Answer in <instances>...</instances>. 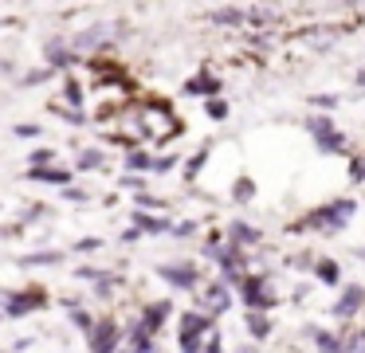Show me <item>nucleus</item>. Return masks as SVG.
Segmentation results:
<instances>
[{"mask_svg": "<svg viewBox=\"0 0 365 353\" xmlns=\"http://www.w3.org/2000/svg\"><path fill=\"white\" fill-rule=\"evenodd\" d=\"M138 134L149 137V142H165V137H177V134H181V122L173 118L169 106L153 102V106H146L142 114H138Z\"/></svg>", "mask_w": 365, "mask_h": 353, "instance_id": "nucleus-1", "label": "nucleus"}, {"mask_svg": "<svg viewBox=\"0 0 365 353\" xmlns=\"http://www.w3.org/2000/svg\"><path fill=\"white\" fill-rule=\"evenodd\" d=\"M357 212V204L353 200H334V204L318 208V212H310V216L303 220V224H294V231H306V228H322V231H338L346 220Z\"/></svg>", "mask_w": 365, "mask_h": 353, "instance_id": "nucleus-2", "label": "nucleus"}, {"mask_svg": "<svg viewBox=\"0 0 365 353\" xmlns=\"http://www.w3.org/2000/svg\"><path fill=\"white\" fill-rule=\"evenodd\" d=\"M306 126H310L318 149H326V153H346V149H350V146H346V134L334 130V118H330V114H315Z\"/></svg>", "mask_w": 365, "mask_h": 353, "instance_id": "nucleus-3", "label": "nucleus"}, {"mask_svg": "<svg viewBox=\"0 0 365 353\" xmlns=\"http://www.w3.org/2000/svg\"><path fill=\"white\" fill-rule=\"evenodd\" d=\"M240 294H243V303L252 306V314L275 306V298L268 291V275H247V279H240Z\"/></svg>", "mask_w": 365, "mask_h": 353, "instance_id": "nucleus-4", "label": "nucleus"}, {"mask_svg": "<svg viewBox=\"0 0 365 353\" xmlns=\"http://www.w3.org/2000/svg\"><path fill=\"white\" fill-rule=\"evenodd\" d=\"M158 275L169 287H177V291H193L196 283H200V271H196V263H161Z\"/></svg>", "mask_w": 365, "mask_h": 353, "instance_id": "nucleus-5", "label": "nucleus"}, {"mask_svg": "<svg viewBox=\"0 0 365 353\" xmlns=\"http://www.w3.org/2000/svg\"><path fill=\"white\" fill-rule=\"evenodd\" d=\"M118 350V322L114 318H102L91 326V353H114Z\"/></svg>", "mask_w": 365, "mask_h": 353, "instance_id": "nucleus-6", "label": "nucleus"}, {"mask_svg": "<svg viewBox=\"0 0 365 353\" xmlns=\"http://www.w3.org/2000/svg\"><path fill=\"white\" fill-rule=\"evenodd\" d=\"M39 306H44V291H39V287H32V291L8 294V303H4V314H8V318H24V314H32V310H39Z\"/></svg>", "mask_w": 365, "mask_h": 353, "instance_id": "nucleus-7", "label": "nucleus"}, {"mask_svg": "<svg viewBox=\"0 0 365 353\" xmlns=\"http://www.w3.org/2000/svg\"><path fill=\"white\" fill-rule=\"evenodd\" d=\"M169 318H173V303H165V298H161V303L142 306V314H138V326L146 330L149 338H153V334H158V330L165 326V322H169Z\"/></svg>", "mask_w": 365, "mask_h": 353, "instance_id": "nucleus-8", "label": "nucleus"}, {"mask_svg": "<svg viewBox=\"0 0 365 353\" xmlns=\"http://www.w3.org/2000/svg\"><path fill=\"white\" fill-rule=\"evenodd\" d=\"M263 236H259V228H252V224H243V220H232L228 224V247H252L259 244Z\"/></svg>", "mask_w": 365, "mask_h": 353, "instance_id": "nucleus-9", "label": "nucleus"}, {"mask_svg": "<svg viewBox=\"0 0 365 353\" xmlns=\"http://www.w3.org/2000/svg\"><path fill=\"white\" fill-rule=\"evenodd\" d=\"M362 306H365V291H362V287H346L341 298H338V306H334V314H338V318H353Z\"/></svg>", "mask_w": 365, "mask_h": 353, "instance_id": "nucleus-10", "label": "nucleus"}, {"mask_svg": "<svg viewBox=\"0 0 365 353\" xmlns=\"http://www.w3.org/2000/svg\"><path fill=\"white\" fill-rule=\"evenodd\" d=\"M185 90H189V95H205V98H216L220 95V79L216 75H193V79H189V83H185Z\"/></svg>", "mask_w": 365, "mask_h": 353, "instance_id": "nucleus-11", "label": "nucleus"}, {"mask_svg": "<svg viewBox=\"0 0 365 353\" xmlns=\"http://www.w3.org/2000/svg\"><path fill=\"white\" fill-rule=\"evenodd\" d=\"M228 303H232V294H228V287H224V283H212V287L205 291V310H208V314L228 310Z\"/></svg>", "mask_w": 365, "mask_h": 353, "instance_id": "nucleus-12", "label": "nucleus"}, {"mask_svg": "<svg viewBox=\"0 0 365 353\" xmlns=\"http://www.w3.org/2000/svg\"><path fill=\"white\" fill-rule=\"evenodd\" d=\"M169 228V220L165 216H149V212H134V231H149V236H161V231Z\"/></svg>", "mask_w": 365, "mask_h": 353, "instance_id": "nucleus-13", "label": "nucleus"}, {"mask_svg": "<svg viewBox=\"0 0 365 353\" xmlns=\"http://www.w3.org/2000/svg\"><path fill=\"white\" fill-rule=\"evenodd\" d=\"M28 181H44V184H71V169H51V165H44V169H32V173H28Z\"/></svg>", "mask_w": 365, "mask_h": 353, "instance_id": "nucleus-14", "label": "nucleus"}, {"mask_svg": "<svg viewBox=\"0 0 365 353\" xmlns=\"http://www.w3.org/2000/svg\"><path fill=\"white\" fill-rule=\"evenodd\" d=\"M44 55H48V63H51V67H71V63H75V51L67 48V44H59V39H51Z\"/></svg>", "mask_w": 365, "mask_h": 353, "instance_id": "nucleus-15", "label": "nucleus"}, {"mask_svg": "<svg viewBox=\"0 0 365 353\" xmlns=\"http://www.w3.org/2000/svg\"><path fill=\"white\" fill-rule=\"evenodd\" d=\"M208 314H196V310H189V314L181 318V334H208Z\"/></svg>", "mask_w": 365, "mask_h": 353, "instance_id": "nucleus-16", "label": "nucleus"}, {"mask_svg": "<svg viewBox=\"0 0 365 353\" xmlns=\"http://www.w3.org/2000/svg\"><path fill=\"white\" fill-rule=\"evenodd\" d=\"M24 267H51V263H63V251H36V256L20 259Z\"/></svg>", "mask_w": 365, "mask_h": 353, "instance_id": "nucleus-17", "label": "nucleus"}, {"mask_svg": "<svg viewBox=\"0 0 365 353\" xmlns=\"http://www.w3.org/2000/svg\"><path fill=\"white\" fill-rule=\"evenodd\" d=\"M315 334V345L322 353H341V341H338V334H330V330H310Z\"/></svg>", "mask_w": 365, "mask_h": 353, "instance_id": "nucleus-18", "label": "nucleus"}, {"mask_svg": "<svg viewBox=\"0 0 365 353\" xmlns=\"http://www.w3.org/2000/svg\"><path fill=\"white\" fill-rule=\"evenodd\" d=\"M338 341H341V353H365V334L362 330H346Z\"/></svg>", "mask_w": 365, "mask_h": 353, "instance_id": "nucleus-19", "label": "nucleus"}, {"mask_svg": "<svg viewBox=\"0 0 365 353\" xmlns=\"http://www.w3.org/2000/svg\"><path fill=\"white\" fill-rule=\"evenodd\" d=\"M149 153L146 149H130V153H126V169H130V177H134V173H142V169H149Z\"/></svg>", "mask_w": 365, "mask_h": 353, "instance_id": "nucleus-20", "label": "nucleus"}, {"mask_svg": "<svg viewBox=\"0 0 365 353\" xmlns=\"http://www.w3.org/2000/svg\"><path fill=\"white\" fill-rule=\"evenodd\" d=\"M315 275L326 283V287H334V283H338V263H334V259H318V263H315Z\"/></svg>", "mask_w": 365, "mask_h": 353, "instance_id": "nucleus-21", "label": "nucleus"}, {"mask_svg": "<svg viewBox=\"0 0 365 353\" xmlns=\"http://www.w3.org/2000/svg\"><path fill=\"white\" fill-rule=\"evenodd\" d=\"M247 334H252L256 341H263V338L271 334V322H268L263 314H247Z\"/></svg>", "mask_w": 365, "mask_h": 353, "instance_id": "nucleus-22", "label": "nucleus"}, {"mask_svg": "<svg viewBox=\"0 0 365 353\" xmlns=\"http://www.w3.org/2000/svg\"><path fill=\"white\" fill-rule=\"evenodd\" d=\"M205 350V334H181V353H200Z\"/></svg>", "mask_w": 365, "mask_h": 353, "instance_id": "nucleus-23", "label": "nucleus"}, {"mask_svg": "<svg viewBox=\"0 0 365 353\" xmlns=\"http://www.w3.org/2000/svg\"><path fill=\"white\" fill-rule=\"evenodd\" d=\"M98 39H106V28H102V24L91 28V32H83V36L75 39V48H91V44H98Z\"/></svg>", "mask_w": 365, "mask_h": 353, "instance_id": "nucleus-24", "label": "nucleus"}, {"mask_svg": "<svg viewBox=\"0 0 365 353\" xmlns=\"http://www.w3.org/2000/svg\"><path fill=\"white\" fill-rule=\"evenodd\" d=\"M79 169H102V153L98 149H83L79 153Z\"/></svg>", "mask_w": 365, "mask_h": 353, "instance_id": "nucleus-25", "label": "nucleus"}, {"mask_svg": "<svg viewBox=\"0 0 365 353\" xmlns=\"http://www.w3.org/2000/svg\"><path fill=\"white\" fill-rule=\"evenodd\" d=\"M232 196H236L240 204H247V200L256 196V184H252V181H247V177H243V181H236V189H232Z\"/></svg>", "mask_w": 365, "mask_h": 353, "instance_id": "nucleus-26", "label": "nucleus"}, {"mask_svg": "<svg viewBox=\"0 0 365 353\" xmlns=\"http://www.w3.org/2000/svg\"><path fill=\"white\" fill-rule=\"evenodd\" d=\"M63 95H67V102H71V110H79V102H83V86L75 83V79H67V83H63Z\"/></svg>", "mask_w": 365, "mask_h": 353, "instance_id": "nucleus-27", "label": "nucleus"}, {"mask_svg": "<svg viewBox=\"0 0 365 353\" xmlns=\"http://www.w3.org/2000/svg\"><path fill=\"white\" fill-rule=\"evenodd\" d=\"M212 20H216V24H240L243 12L240 8H220V12H212Z\"/></svg>", "mask_w": 365, "mask_h": 353, "instance_id": "nucleus-28", "label": "nucleus"}, {"mask_svg": "<svg viewBox=\"0 0 365 353\" xmlns=\"http://www.w3.org/2000/svg\"><path fill=\"white\" fill-rule=\"evenodd\" d=\"M205 158H208V149H200L196 158H189V165H185V173H189V181H193L196 173H200V165H205Z\"/></svg>", "mask_w": 365, "mask_h": 353, "instance_id": "nucleus-29", "label": "nucleus"}, {"mask_svg": "<svg viewBox=\"0 0 365 353\" xmlns=\"http://www.w3.org/2000/svg\"><path fill=\"white\" fill-rule=\"evenodd\" d=\"M173 165H177V158H169V153H165V158H153V161H149V169H153V173H169Z\"/></svg>", "mask_w": 365, "mask_h": 353, "instance_id": "nucleus-30", "label": "nucleus"}, {"mask_svg": "<svg viewBox=\"0 0 365 353\" xmlns=\"http://www.w3.org/2000/svg\"><path fill=\"white\" fill-rule=\"evenodd\" d=\"M208 118H228V106H224V102H220V98H208Z\"/></svg>", "mask_w": 365, "mask_h": 353, "instance_id": "nucleus-31", "label": "nucleus"}, {"mask_svg": "<svg viewBox=\"0 0 365 353\" xmlns=\"http://www.w3.org/2000/svg\"><path fill=\"white\" fill-rule=\"evenodd\" d=\"M350 177L353 181H365V158H350Z\"/></svg>", "mask_w": 365, "mask_h": 353, "instance_id": "nucleus-32", "label": "nucleus"}, {"mask_svg": "<svg viewBox=\"0 0 365 353\" xmlns=\"http://www.w3.org/2000/svg\"><path fill=\"white\" fill-rule=\"evenodd\" d=\"M71 322H75V326H79V330H91V326H95V322H91V314H86V310H71Z\"/></svg>", "mask_w": 365, "mask_h": 353, "instance_id": "nucleus-33", "label": "nucleus"}, {"mask_svg": "<svg viewBox=\"0 0 365 353\" xmlns=\"http://www.w3.org/2000/svg\"><path fill=\"white\" fill-rule=\"evenodd\" d=\"M48 161H51V149H36V153H32V169H44Z\"/></svg>", "mask_w": 365, "mask_h": 353, "instance_id": "nucleus-34", "label": "nucleus"}, {"mask_svg": "<svg viewBox=\"0 0 365 353\" xmlns=\"http://www.w3.org/2000/svg\"><path fill=\"white\" fill-rule=\"evenodd\" d=\"M95 247H102V240L86 236V240H79V244H75V251H95Z\"/></svg>", "mask_w": 365, "mask_h": 353, "instance_id": "nucleus-35", "label": "nucleus"}, {"mask_svg": "<svg viewBox=\"0 0 365 353\" xmlns=\"http://www.w3.org/2000/svg\"><path fill=\"white\" fill-rule=\"evenodd\" d=\"M138 204L142 208H165V200H158V196H138ZM142 208H138V212H142Z\"/></svg>", "mask_w": 365, "mask_h": 353, "instance_id": "nucleus-36", "label": "nucleus"}, {"mask_svg": "<svg viewBox=\"0 0 365 353\" xmlns=\"http://www.w3.org/2000/svg\"><path fill=\"white\" fill-rule=\"evenodd\" d=\"M16 134H20V137H36V134H39V126L24 122V126H16Z\"/></svg>", "mask_w": 365, "mask_h": 353, "instance_id": "nucleus-37", "label": "nucleus"}, {"mask_svg": "<svg viewBox=\"0 0 365 353\" xmlns=\"http://www.w3.org/2000/svg\"><path fill=\"white\" fill-rule=\"evenodd\" d=\"M173 231H177V236H193V231H196V224H193V220H185V224H177Z\"/></svg>", "mask_w": 365, "mask_h": 353, "instance_id": "nucleus-38", "label": "nucleus"}, {"mask_svg": "<svg viewBox=\"0 0 365 353\" xmlns=\"http://www.w3.org/2000/svg\"><path fill=\"white\" fill-rule=\"evenodd\" d=\"M48 75H51V71H32V75H24V83H28V86H32V83H44Z\"/></svg>", "mask_w": 365, "mask_h": 353, "instance_id": "nucleus-39", "label": "nucleus"}, {"mask_svg": "<svg viewBox=\"0 0 365 353\" xmlns=\"http://www.w3.org/2000/svg\"><path fill=\"white\" fill-rule=\"evenodd\" d=\"M334 102H338V98H334V95H315V106H334Z\"/></svg>", "mask_w": 365, "mask_h": 353, "instance_id": "nucleus-40", "label": "nucleus"}, {"mask_svg": "<svg viewBox=\"0 0 365 353\" xmlns=\"http://www.w3.org/2000/svg\"><path fill=\"white\" fill-rule=\"evenodd\" d=\"M63 118H67V122H71V126H83V114H79V110H67Z\"/></svg>", "mask_w": 365, "mask_h": 353, "instance_id": "nucleus-41", "label": "nucleus"}, {"mask_svg": "<svg viewBox=\"0 0 365 353\" xmlns=\"http://www.w3.org/2000/svg\"><path fill=\"white\" fill-rule=\"evenodd\" d=\"M122 184H126V189H142L146 181H142V177H122Z\"/></svg>", "mask_w": 365, "mask_h": 353, "instance_id": "nucleus-42", "label": "nucleus"}, {"mask_svg": "<svg viewBox=\"0 0 365 353\" xmlns=\"http://www.w3.org/2000/svg\"><path fill=\"white\" fill-rule=\"evenodd\" d=\"M268 20H271V12H259V8L252 12V24H268Z\"/></svg>", "mask_w": 365, "mask_h": 353, "instance_id": "nucleus-43", "label": "nucleus"}, {"mask_svg": "<svg viewBox=\"0 0 365 353\" xmlns=\"http://www.w3.org/2000/svg\"><path fill=\"white\" fill-rule=\"evenodd\" d=\"M353 83H357V86H365V71H357V79H353Z\"/></svg>", "mask_w": 365, "mask_h": 353, "instance_id": "nucleus-44", "label": "nucleus"}]
</instances>
